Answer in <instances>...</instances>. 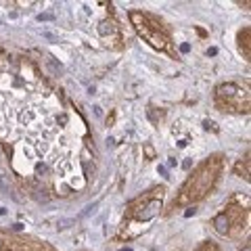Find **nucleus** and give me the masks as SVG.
I'll list each match as a JSON object with an SVG mask.
<instances>
[{
  "mask_svg": "<svg viewBox=\"0 0 251 251\" xmlns=\"http://www.w3.org/2000/svg\"><path fill=\"white\" fill-rule=\"evenodd\" d=\"M220 172H222V157L211 155L209 159H205L188 176V180L180 188V195L174 201V207H182V205H188V203L201 201L218 182Z\"/></svg>",
  "mask_w": 251,
  "mask_h": 251,
  "instance_id": "obj_1",
  "label": "nucleus"
},
{
  "mask_svg": "<svg viewBox=\"0 0 251 251\" xmlns=\"http://www.w3.org/2000/svg\"><path fill=\"white\" fill-rule=\"evenodd\" d=\"M130 19L134 23V27L145 40L155 46L159 50H168L170 46V36L168 31L163 29V25L157 19H153L151 15H145V13H138V11H132L130 13Z\"/></svg>",
  "mask_w": 251,
  "mask_h": 251,
  "instance_id": "obj_2",
  "label": "nucleus"
},
{
  "mask_svg": "<svg viewBox=\"0 0 251 251\" xmlns=\"http://www.w3.org/2000/svg\"><path fill=\"white\" fill-rule=\"evenodd\" d=\"M216 103L220 109H224V111H237V113L247 111L249 109V92L234 82L220 84L216 88Z\"/></svg>",
  "mask_w": 251,
  "mask_h": 251,
  "instance_id": "obj_3",
  "label": "nucleus"
},
{
  "mask_svg": "<svg viewBox=\"0 0 251 251\" xmlns=\"http://www.w3.org/2000/svg\"><path fill=\"white\" fill-rule=\"evenodd\" d=\"M0 251H54V249L49 243L23 239V237H17V234H9L0 230Z\"/></svg>",
  "mask_w": 251,
  "mask_h": 251,
  "instance_id": "obj_4",
  "label": "nucleus"
},
{
  "mask_svg": "<svg viewBox=\"0 0 251 251\" xmlns=\"http://www.w3.org/2000/svg\"><path fill=\"white\" fill-rule=\"evenodd\" d=\"M134 205H140L138 209H132L130 211V216L132 218H136L138 222H147V220H151L155 218L157 214H159V209H161V195L159 197H145V199H138L134 201Z\"/></svg>",
  "mask_w": 251,
  "mask_h": 251,
  "instance_id": "obj_5",
  "label": "nucleus"
},
{
  "mask_svg": "<svg viewBox=\"0 0 251 251\" xmlns=\"http://www.w3.org/2000/svg\"><path fill=\"white\" fill-rule=\"evenodd\" d=\"M226 220H228V237H239L247 228V211L237 205L226 207Z\"/></svg>",
  "mask_w": 251,
  "mask_h": 251,
  "instance_id": "obj_6",
  "label": "nucleus"
},
{
  "mask_svg": "<svg viewBox=\"0 0 251 251\" xmlns=\"http://www.w3.org/2000/svg\"><path fill=\"white\" fill-rule=\"evenodd\" d=\"M234 172H237V176L249 180V157H245V161H239L237 168H234Z\"/></svg>",
  "mask_w": 251,
  "mask_h": 251,
  "instance_id": "obj_7",
  "label": "nucleus"
},
{
  "mask_svg": "<svg viewBox=\"0 0 251 251\" xmlns=\"http://www.w3.org/2000/svg\"><path fill=\"white\" fill-rule=\"evenodd\" d=\"M249 34H251V29L245 27L239 34V40H241V49H245V57H249Z\"/></svg>",
  "mask_w": 251,
  "mask_h": 251,
  "instance_id": "obj_8",
  "label": "nucleus"
},
{
  "mask_svg": "<svg viewBox=\"0 0 251 251\" xmlns=\"http://www.w3.org/2000/svg\"><path fill=\"white\" fill-rule=\"evenodd\" d=\"M46 63H49V67L52 69V74H54V75L63 74V65H61V63H54V59H52V57H46Z\"/></svg>",
  "mask_w": 251,
  "mask_h": 251,
  "instance_id": "obj_9",
  "label": "nucleus"
},
{
  "mask_svg": "<svg viewBox=\"0 0 251 251\" xmlns=\"http://www.w3.org/2000/svg\"><path fill=\"white\" fill-rule=\"evenodd\" d=\"M197 251H220V247L216 245V243H211V241H205L203 245L197 249Z\"/></svg>",
  "mask_w": 251,
  "mask_h": 251,
  "instance_id": "obj_10",
  "label": "nucleus"
},
{
  "mask_svg": "<svg viewBox=\"0 0 251 251\" xmlns=\"http://www.w3.org/2000/svg\"><path fill=\"white\" fill-rule=\"evenodd\" d=\"M54 17H52V15L50 13H40V15H38V21H52Z\"/></svg>",
  "mask_w": 251,
  "mask_h": 251,
  "instance_id": "obj_11",
  "label": "nucleus"
},
{
  "mask_svg": "<svg viewBox=\"0 0 251 251\" xmlns=\"http://www.w3.org/2000/svg\"><path fill=\"white\" fill-rule=\"evenodd\" d=\"M97 207H99V203H92V205H88V207H86V209L82 211V218H84V216H88V214H90V211H94V209H97Z\"/></svg>",
  "mask_w": 251,
  "mask_h": 251,
  "instance_id": "obj_12",
  "label": "nucleus"
},
{
  "mask_svg": "<svg viewBox=\"0 0 251 251\" xmlns=\"http://www.w3.org/2000/svg\"><path fill=\"white\" fill-rule=\"evenodd\" d=\"M69 224H74V220H61V222H59V228H67Z\"/></svg>",
  "mask_w": 251,
  "mask_h": 251,
  "instance_id": "obj_13",
  "label": "nucleus"
},
{
  "mask_svg": "<svg viewBox=\"0 0 251 251\" xmlns=\"http://www.w3.org/2000/svg\"><path fill=\"white\" fill-rule=\"evenodd\" d=\"M188 50H191V46H188V44H182V46H180V52H188Z\"/></svg>",
  "mask_w": 251,
  "mask_h": 251,
  "instance_id": "obj_14",
  "label": "nucleus"
},
{
  "mask_svg": "<svg viewBox=\"0 0 251 251\" xmlns=\"http://www.w3.org/2000/svg\"><path fill=\"white\" fill-rule=\"evenodd\" d=\"M207 54H209V57H214V54H218V49H209Z\"/></svg>",
  "mask_w": 251,
  "mask_h": 251,
  "instance_id": "obj_15",
  "label": "nucleus"
},
{
  "mask_svg": "<svg viewBox=\"0 0 251 251\" xmlns=\"http://www.w3.org/2000/svg\"><path fill=\"white\" fill-rule=\"evenodd\" d=\"M241 251H251V247H249V245H245V247H243Z\"/></svg>",
  "mask_w": 251,
  "mask_h": 251,
  "instance_id": "obj_16",
  "label": "nucleus"
}]
</instances>
